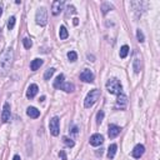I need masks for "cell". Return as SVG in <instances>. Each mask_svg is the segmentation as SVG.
Masks as SVG:
<instances>
[{
    "label": "cell",
    "instance_id": "cell-10",
    "mask_svg": "<svg viewBox=\"0 0 160 160\" xmlns=\"http://www.w3.org/2000/svg\"><path fill=\"white\" fill-rule=\"evenodd\" d=\"M10 120V105L9 103H5L3 106V113H1V121L3 123H8Z\"/></svg>",
    "mask_w": 160,
    "mask_h": 160
},
{
    "label": "cell",
    "instance_id": "cell-25",
    "mask_svg": "<svg viewBox=\"0 0 160 160\" xmlns=\"http://www.w3.org/2000/svg\"><path fill=\"white\" fill-rule=\"evenodd\" d=\"M15 27V16H10L9 18V21H8V29L13 30Z\"/></svg>",
    "mask_w": 160,
    "mask_h": 160
},
{
    "label": "cell",
    "instance_id": "cell-34",
    "mask_svg": "<svg viewBox=\"0 0 160 160\" xmlns=\"http://www.w3.org/2000/svg\"><path fill=\"white\" fill-rule=\"evenodd\" d=\"M88 59H91L90 61H95V60H94V56H93V55H90V54L88 55Z\"/></svg>",
    "mask_w": 160,
    "mask_h": 160
},
{
    "label": "cell",
    "instance_id": "cell-23",
    "mask_svg": "<svg viewBox=\"0 0 160 160\" xmlns=\"http://www.w3.org/2000/svg\"><path fill=\"white\" fill-rule=\"evenodd\" d=\"M63 143L65 144V146H68V148H73V146L75 145V143L73 142L72 139H69L68 136H64L63 138Z\"/></svg>",
    "mask_w": 160,
    "mask_h": 160
},
{
    "label": "cell",
    "instance_id": "cell-15",
    "mask_svg": "<svg viewBox=\"0 0 160 160\" xmlns=\"http://www.w3.org/2000/svg\"><path fill=\"white\" fill-rule=\"evenodd\" d=\"M27 114H28V116L33 118V119H36V118H39L40 111L38 110L36 108H34V106H29V108H28V110H27Z\"/></svg>",
    "mask_w": 160,
    "mask_h": 160
},
{
    "label": "cell",
    "instance_id": "cell-5",
    "mask_svg": "<svg viewBox=\"0 0 160 160\" xmlns=\"http://www.w3.org/2000/svg\"><path fill=\"white\" fill-rule=\"evenodd\" d=\"M49 129H50V133L52 135L54 136H58L60 133V126H59V118L58 116H54L49 123Z\"/></svg>",
    "mask_w": 160,
    "mask_h": 160
},
{
    "label": "cell",
    "instance_id": "cell-2",
    "mask_svg": "<svg viewBox=\"0 0 160 160\" xmlns=\"http://www.w3.org/2000/svg\"><path fill=\"white\" fill-rule=\"evenodd\" d=\"M106 90L110 94H116V95L121 94L123 93V86H121L120 80H118L116 78L109 79L106 83Z\"/></svg>",
    "mask_w": 160,
    "mask_h": 160
},
{
    "label": "cell",
    "instance_id": "cell-19",
    "mask_svg": "<svg viewBox=\"0 0 160 160\" xmlns=\"http://www.w3.org/2000/svg\"><path fill=\"white\" fill-rule=\"evenodd\" d=\"M65 76H64V74H60V75H58V78L55 79V81H54V88L55 89H60V86H61V84L65 80Z\"/></svg>",
    "mask_w": 160,
    "mask_h": 160
},
{
    "label": "cell",
    "instance_id": "cell-8",
    "mask_svg": "<svg viewBox=\"0 0 160 160\" xmlns=\"http://www.w3.org/2000/svg\"><path fill=\"white\" fill-rule=\"evenodd\" d=\"M121 131V128L118 126V125H115V124H111V125H109V130H108V135L110 139H114V138H116L119 134Z\"/></svg>",
    "mask_w": 160,
    "mask_h": 160
},
{
    "label": "cell",
    "instance_id": "cell-13",
    "mask_svg": "<svg viewBox=\"0 0 160 160\" xmlns=\"http://www.w3.org/2000/svg\"><path fill=\"white\" fill-rule=\"evenodd\" d=\"M38 90H39V88H38L36 84H31L29 88H28V91H27V97L29 99H33L35 95L38 94Z\"/></svg>",
    "mask_w": 160,
    "mask_h": 160
},
{
    "label": "cell",
    "instance_id": "cell-30",
    "mask_svg": "<svg viewBox=\"0 0 160 160\" xmlns=\"http://www.w3.org/2000/svg\"><path fill=\"white\" fill-rule=\"evenodd\" d=\"M68 15L69 14H75V13H76V10H75V8H74V6L73 5H68Z\"/></svg>",
    "mask_w": 160,
    "mask_h": 160
},
{
    "label": "cell",
    "instance_id": "cell-14",
    "mask_svg": "<svg viewBox=\"0 0 160 160\" xmlns=\"http://www.w3.org/2000/svg\"><path fill=\"white\" fill-rule=\"evenodd\" d=\"M133 69H134V72H135L136 74H139L140 72H142V61H140L139 55H135V58H134V61H133Z\"/></svg>",
    "mask_w": 160,
    "mask_h": 160
},
{
    "label": "cell",
    "instance_id": "cell-12",
    "mask_svg": "<svg viewBox=\"0 0 160 160\" xmlns=\"http://www.w3.org/2000/svg\"><path fill=\"white\" fill-rule=\"evenodd\" d=\"M126 104H128V98H126V95L125 94H119L118 95V100H116V109H125V106H126Z\"/></svg>",
    "mask_w": 160,
    "mask_h": 160
},
{
    "label": "cell",
    "instance_id": "cell-18",
    "mask_svg": "<svg viewBox=\"0 0 160 160\" xmlns=\"http://www.w3.org/2000/svg\"><path fill=\"white\" fill-rule=\"evenodd\" d=\"M116 149H118L116 144H111L110 146H109V149H108V158L109 159H113L115 156V154H116Z\"/></svg>",
    "mask_w": 160,
    "mask_h": 160
},
{
    "label": "cell",
    "instance_id": "cell-21",
    "mask_svg": "<svg viewBox=\"0 0 160 160\" xmlns=\"http://www.w3.org/2000/svg\"><path fill=\"white\" fill-rule=\"evenodd\" d=\"M59 36H60V39H61V40L68 39V36H69L68 30H66V28L64 27V25H61L60 29H59Z\"/></svg>",
    "mask_w": 160,
    "mask_h": 160
},
{
    "label": "cell",
    "instance_id": "cell-1",
    "mask_svg": "<svg viewBox=\"0 0 160 160\" xmlns=\"http://www.w3.org/2000/svg\"><path fill=\"white\" fill-rule=\"evenodd\" d=\"M13 63V49L8 48L0 54V68L3 70H9Z\"/></svg>",
    "mask_w": 160,
    "mask_h": 160
},
{
    "label": "cell",
    "instance_id": "cell-3",
    "mask_svg": "<svg viewBox=\"0 0 160 160\" xmlns=\"http://www.w3.org/2000/svg\"><path fill=\"white\" fill-rule=\"evenodd\" d=\"M99 97H100V91L98 90V89H94V90H90L88 93V95H86V98H85V100H84V106L85 108H91L95 103L98 101V99H99Z\"/></svg>",
    "mask_w": 160,
    "mask_h": 160
},
{
    "label": "cell",
    "instance_id": "cell-29",
    "mask_svg": "<svg viewBox=\"0 0 160 160\" xmlns=\"http://www.w3.org/2000/svg\"><path fill=\"white\" fill-rule=\"evenodd\" d=\"M68 59L70 61H75L76 59H78V54H76L75 52H69L68 53Z\"/></svg>",
    "mask_w": 160,
    "mask_h": 160
},
{
    "label": "cell",
    "instance_id": "cell-7",
    "mask_svg": "<svg viewBox=\"0 0 160 160\" xmlns=\"http://www.w3.org/2000/svg\"><path fill=\"white\" fill-rule=\"evenodd\" d=\"M64 3L63 0H56V1L53 3V6H52V13H53V15H59L60 13L63 11V8H64Z\"/></svg>",
    "mask_w": 160,
    "mask_h": 160
},
{
    "label": "cell",
    "instance_id": "cell-20",
    "mask_svg": "<svg viewBox=\"0 0 160 160\" xmlns=\"http://www.w3.org/2000/svg\"><path fill=\"white\" fill-rule=\"evenodd\" d=\"M114 6L110 4V3H103L101 4V13H103V15H106L109 10H113Z\"/></svg>",
    "mask_w": 160,
    "mask_h": 160
},
{
    "label": "cell",
    "instance_id": "cell-33",
    "mask_svg": "<svg viewBox=\"0 0 160 160\" xmlns=\"http://www.w3.org/2000/svg\"><path fill=\"white\" fill-rule=\"evenodd\" d=\"M73 20H74V21H73V23H74V25H78V24H79V19H78V18L73 19Z\"/></svg>",
    "mask_w": 160,
    "mask_h": 160
},
{
    "label": "cell",
    "instance_id": "cell-35",
    "mask_svg": "<svg viewBox=\"0 0 160 160\" xmlns=\"http://www.w3.org/2000/svg\"><path fill=\"white\" fill-rule=\"evenodd\" d=\"M13 160H21V159H20V156H19V155H15L14 158H13Z\"/></svg>",
    "mask_w": 160,
    "mask_h": 160
},
{
    "label": "cell",
    "instance_id": "cell-32",
    "mask_svg": "<svg viewBox=\"0 0 160 160\" xmlns=\"http://www.w3.org/2000/svg\"><path fill=\"white\" fill-rule=\"evenodd\" d=\"M72 133H73V134H75V135H76V134H78V128L74 126V128H73V130H72Z\"/></svg>",
    "mask_w": 160,
    "mask_h": 160
},
{
    "label": "cell",
    "instance_id": "cell-27",
    "mask_svg": "<svg viewBox=\"0 0 160 160\" xmlns=\"http://www.w3.org/2000/svg\"><path fill=\"white\" fill-rule=\"evenodd\" d=\"M23 44H24L25 49H30L31 46H33V41H31L29 38H25V39H23Z\"/></svg>",
    "mask_w": 160,
    "mask_h": 160
},
{
    "label": "cell",
    "instance_id": "cell-11",
    "mask_svg": "<svg viewBox=\"0 0 160 160\" xmlns=\"http://www.w3.org/2000/svg\"><path fill=\"white\" fill-rule=\"evenodd\" d=\"M89 142H90V144L93 146H99L104 143V138H103V135H100V134H94V135L90 136Z\"/></svg>",
    "mask_w": 160,
    "mask_h": 160
},
{
    "label": "cell",
    "instance_id": "cell-22",
    "mask_svg": "<svg viewBox=\"0 0 160 160\" xmlns=\"http://www.w3.org/2000/svg\"><path fill=\"white\" fill-rule=\"evenodd\" d=\"M54 73H55V69L54 68H49L46 72H45V74H44V79H45V80H50V79H52V76L54 75Z\"/></svg>",
    "mask_w": 160,
    "mask_h": 160
},
{
    "label": "cell",
    "instance_id": "cell-26",
    "mask_svg": "<svg viewBox=\"0 0 160 160\" xmlns=\"http://www.w3.org/2000/svg\"><path fill=\"white\" fill-rule=\"evenodd\" d=\"M104 111L103 110H100V111H98V114H97V123L98 124H101L103 123V120H104Z\"/></svg>",
    "mask_w": 160,
    "mask_h": 160
},
{
    "label": "cell",
    "instance_id": "cell-16",
    "mask_svg": "<svg viewBox=\"0 0 160 160\" xmlns=\"http://www.w3.org/2000/svg\"><path fill=\"white\" fill-rule=\"evenodd\" d=\"M74 89H75L74 84H72V83H65V81H64L61 84V86H60V90H64L66 93H73Z\"/></svg>",
    "mask_w": 160,
    "mask_h": 160
},
{
    "label": "cell",
    "instance_id": "cell-28",
    "mask_svg": "<svg viewBox=\"0 0 160 160\" xmlns=\"http://www.w3.org/2000/svg\"><path fill=\"white\" fill-rule=\"evenodd\" d=\"M136 38H138V40L140 41V43H143L144 40H145V36H144V33L140 29H138L136 30Z\"/></svg>",
    "mask_w": 160,
    "mask_h": 160
},
{
    "label": "cell",
    "instance_id": "cell-31",
    "mask_svg": "<svg viewBox=\"0 0 160 160\" xmlns=\"http://www.w3.org/2000/svg\"><path fill=\"white\" fill-rule=\"evenodd\" d=\"M59 156H60L61 160H66V154H65V151H64V150H61L59 153Z\"/></svg>",
    "mask_w": 160,
    "mask_h": 160
},
{
    "label": "cell",
    "instance_id": "cell-4",
    "mask_svg": "<svg viewBox=\"0 0 160 160\" xmlns=\"http://www.w3.org/2000/svg\"><path fill=\"white\" fill-rule=\"evenodd\" d=\"M35 20H36V24L40 25V27H45L48 24V11L45 8H39L36 10Z\"/></svg>",
    "mask_w": 160,
    "mask_h": 160
},
{
    "label": "cell",
    "instance_id": "cell-9",
    "mask_svg": "<svg viewBox=\"0 0 160 160\" xmlns=\"http://www.w3.org/2000/svg\"><path fill=\"white\" fill-rule=\"evenodd\" d=\"M145 153V146L144 145H142V144H138L135 148L133 149V151H131V154H133V156L135 158V159H140L143 156V154Z\"/></svg>",
    "mask_w": 160,
    "mask_h": 160
},
{
    "label": "cell",
    "instance_id": "cell-36",
    "mask_svg": "<svg viewBox=\"0 0 160 160\" xmlns=\"http://www.w3.org/2000/svg\"><path fill=\"white\" fill-rule=\"evenodd\" d=\"M1 15H3V8L0 6V16H1Z\"/></svg>",
    "mask_w": 160,
    "mask_h": 160
},
{
    "label": "cell",
    "instance_id": "cell-6",
    "mask_svg": "<svg viewBox=\"0 0 160 160\" xmlns=\"http://www.w3.org/2000/svg\"><path fill=\"white\" fill-rule=\"evenodd\" d=\"M94 74L90 69H85L84 72L80 74V80H83L84 83H93L94 81Z\"/></svg>",
    "mask_w": 160,
    "mask_h": 160
},
{
    "label": "cell",
    "instance_id": "cell-17",
    "mask_svg": "<svg viewBox=\"0 0 160 160\" xmlns=\"http://www.w3.org/2000/svg\"><path fill=\"white\" fill-rule=\"evenodd\" d=\"M43 64H44L43 59H34L33 61H31V64H30V69L33 70V72H36V70L43 65Z\"/></svg>",
    "mask_w": 160,
    "mask_h": 160
},
{
    "label": "cell",
    "instance_id": "cell-24",
    "mask_svg": "<svg viewBox=\"0 0 160 160\" xmlns=\"http://www.w3.org/2000/svg\"><path fill=\"white\" fill-rule=\"evenodd\" d=\"M128 53H129V46H128V45L121 46V49H120V58H121V59H124V58H126Z\"/></svg>",
    "mask_w": 160,
    "mask_h": 160
}]
</instances>
